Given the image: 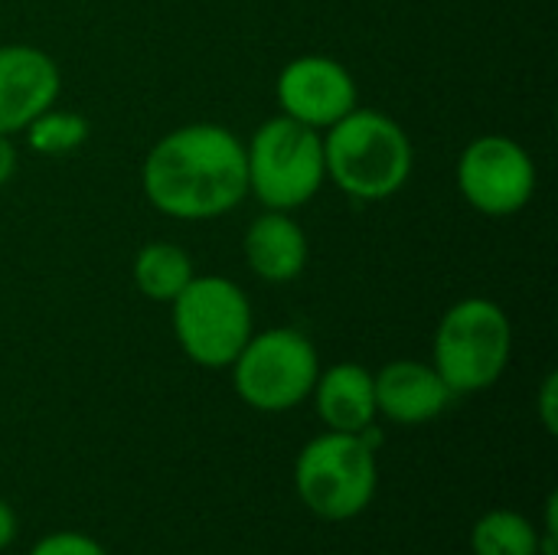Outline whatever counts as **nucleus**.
<instances>
[{"mask_svg":"<svg viewBox=\"0 0 558 555\" xmlns=\"http://www.w3.org/2000/svg\"><path fill=\"white\" fill-rule=\"evenodd\" d=\"M144 200L177 222H209L248 196L245 141L213 121L167 131L141 164Z\"/></svg>","mask_w":558,"mask_h":555,"instance_id":"f257e3e1","label":"nucleus"},{"mask_svg":"<svg viewBox=\"0 0 558 555\" xmlns=\"http://www.w3.org/2000/svg\"><path fill=\"white\" fill-rule=\"evenodd\" d=\"M324 167L343 196L383 203L405 190L415 170V147L392 114L356 105L324 131Z\"/></svg>","mask_w":558,"mask_h":555,"instance_id":"f03ea898","label":"nucleus"},{"mask_svg":"<svg viewBox=\"0 0 558 555\" xmlns=\"http://www.w3.org/2000/svg\"><path fill=\"white\" fill-rule=\"evenodd\" d=\"M513 357V324L510 314L490 298L454 301L432 343V366L448 383L454 396L484 393L500 383Z\"/></svg>","mask_w":558,"mask_h":555,"instance_id":"7ed1b4c3","label":"nucleus"},{"mask_svg":"<svg viewBox=\"0 0 558 555\" xmlns=\"http://www.w3.org/2000/svg\"><path fill=\"white\" fill-rule=\"evenodd\" d=\"M245 173L248 193L265 209H301L327 183L324 134L288 114H275L248 137Z\"/></svg>","mask_w":558,"mask_h":555,"instance_id":"20e7f679","label":"nucleus"},{"mask_svg":"<svg viewBox=\"0 0 558 555\" xmlns=\"http://www.w3.org/2000/svg\"><path fill=\"white\" fill-rule=\"evenodd\" d=\"M376 487V451L350 432H324L311 438L294 461V491L324 523L356 520L373 504Z\"/></svg>","mask_w":558,"mask_h":555,"instance_id":"39448f33","label":"nucleus"},{"mask_svg":"<svg viewBox=\"0 0 558 555\" xmlns=\"http://www.w3.org/2000/svg\"><path fill=\"white\" fill-rule=\"evenodd\" d=\"M170 324L183 357L203 370H229L255 334L248 294L222 275H193L170 301Z\"/></svg>","mask_w":558,"mask_h":555,"instance_id":"423d86ee","label":"nucleus"},{"mask_svg":"<svg viewBox=\"0 0 558 555\" xmlns=\"http://www.w3.org/2000/svg\"><path fill=\"white\" fill-rule=\"evenodd\" d=\"M235 396L268 415H281L311 399L320 373L314 340L298 327H271L252 334L229 366Z\"/></svg>","mask_w":558,"mask_h":555,"instance_id":"0eeeda50","label":"nucleus"},{"mask_svg":"<svg viewBox=\"0 0 558 555\" xmlns=\"http://www.w3.org/2000/svg\"><path fill=\"white\" fill-rule=\"evenodd\" d=\"M454 180L471 209L487 219H507L530 206L536 193V164L520 141L481 134L461 150Z\"/></svg>","mask_w":558,"mask_h":555,"instance_id":"6e6552de","label":"nucleus"},{"mask_svg":"<svg viewBox=\"0 0 558 555\" xmlns=\"http://www.w3.org/2000/svg\"><path fill=\"white\" fill-rule=\"evenodd\" d=\"M275 98L281 114L324 134L360 105V88L353 72L340 59L307 52L291 59L278 72Z\"/></svg>","mask_w":558,"mask_h":555,"instance_id":"1a4fd4ad","label":"nucleus"},{"mask_svg":"<svg viewBox=\"0 0 558 555\" xmlns=\"http://www.w3.org/2000/svg\"><path fill=\"white\" fill-rule=\"evenodd\" d=\"M62 95L56 59L29 43L0 46V134H20Z\"/></svg>","mask_w":558,"mask_h":555,"instance_id":"9d476101","label":"nucleus"},{"mask_svg":"<svg viewBox=\"0 0 558 555\" xmlns=\"http://www.w3.org/2000/svg\"><path fill=\"white\" fill-rule=\"evenodd\" d=\"M376 386V415L392 425H425L435 422L454 399L448 383L432 363L422 360H392L373 373Z\"/></svg>","mask_w":558,"mask_h":555,"instance_id":"9b49d317","label":"nucleus"},{"mask_svg":"<svg viewBox=\"0 0 558 555\" xmlns=\"http://www.w3.org/2000/svg\"><path fill=\"white\" fill-rule=\"evenodd\" d=\"M242 252L252 275H258L268 285L294 281L307 268V255H311L304 226L281 209H265L248 222Z\"/></svg>","mask_w":558,"mask_h":555,"instance_id":"f8f14e48","label":"nucleus"},{"mask_svg":"<svg viewBox=\"0 0 558 555\" xmlns=\"http://www.w3.org/2000/svg\"><path fill=\"white\" fill-rule=\"evenodd\" d=\"M311 399L327 432L360 435L376 422L373 370H366L363 363H333L327 370L320 366Z\"/></svg>","mask_w":558,"mask_h":555,"instance_id":"ddd939ff","label":"nucleus"},{"mask_svg":"<svg viewBox=\"0 0 558 555\" xmlns=\"http://www.w3.org/2000/svg\"><path fill=\"white\" fill-rule=\"evenodd\" d=\"M193 275H196V268H193L190 252L183 245L163 242V239L141 245L131 262L134 288L147 301H157V304H170L193 281Z\"/></svg>","mask_w":558,"mask_h":555,"instance_id":"4468645a","label":"nucleus"},{"mask_svg":"<svg viewBox=\"0 0 558 555\" xmlns=\"http://www.w3.org/2000/svg\"><path fill=\"white\" fill-rule=\"evenodd\" d=\"M471 555H539V527L520 510H487L471 527Z\"/></svg>","mask_w":558,"mask_h":555,"instance_id":"2eb2a0df","label":"nucleus"},{"mask_svg":"<svg viewBox=\"0 0 558 555\" xmlns=\"http://www.w3.org/2000/svg\"><path fill=\"white\" fill-rule=\"evenodd\" d=\"M26 147L39 157H65L72 150H78L88 137H92V124L85 114L78 111H62V108H46L43 114H36L23 131Z\"/></svg>","mask_w":558,"mask_h":555,"instance_id":"dca6fc26","label":"nucleus"},{"mask_svg":"<svg viewBox=\"0 0 558 555\" xmlns=\"http://www.w3.org/2000/svg\"><path fill=\"white\" fill-rule=\"evenodd\" d=\"M26 555H108V550L88 533L59 530V533H49V536L36 540Z\"/></svg>","mask_w":558,"mask_h":555,"instance_id":"f3484780","label":"nucleus"},{"mask_svg":"<svg viewBox=\"0 0 558 555\" xmlns=\"http://www.w3.org/2000/svg\"><path fill=\"white\" fill-rule=\"evenodd\" d=\"M536 412L546 429V435H558V376L546 373L539 393H536Z\"/></svg>","mask_w":558,"mask_h":555,"instance_id":"a211bd4d","label":"nucleus"},{"mask_svg":"<svg viewBox=\"0 0 558 555\" xmlns=\"http://www.w3.org/2000/svg\"><path fill=\"white\" fill-rule=\"evenodd\" d=\"M16 164H20V154H16V144L10 134H0V190L16 177Z\"/></svg>","mask_w":558,"mask_h":555,"instance_id":"6ab92c4d","label":"nucleus"},{"mask_svg":"<svg viewBox=\"0 0 558 555\" xmlns=\"http://www.w3.org/2000/svg\"><path fill=\"white\" fill-rule=\"evenodd\" d=\"M16 530H20V523H16V510L0 497V553L16 540Z\"/></svg>","mask_w":558,"mask_h":555,"instance_id":"aec40b11","label":"nucleus"}]
</instances>
